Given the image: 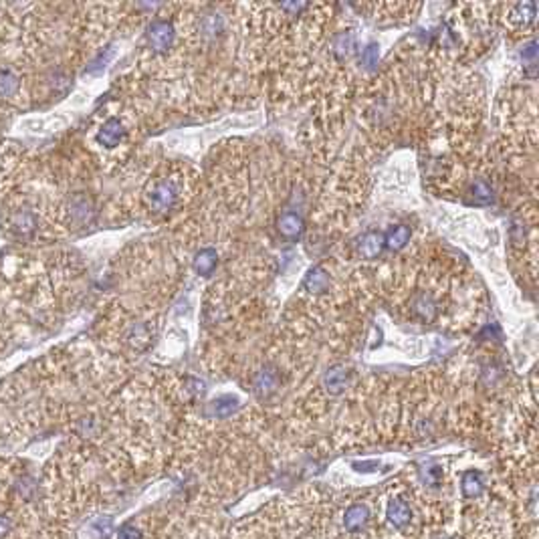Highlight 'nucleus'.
Wrapping results in <instances>:
<instances>
[{"instance_id":"nucleus-1","label":"nucleus","mask_w":539,"mask_h":539,"mask_svg":"<svg viewBox=\"0 0 539 539\" xmlns=\"http://www.w3.org/2000/svg\"><path fill=\"white\" fill-rule=\"evenodd\" d=\"M178 196H180V180H176V178H166V180L158 182L156 186L152 188L148 200H150V206H152L154 211L166 212L176 204Z\"/></svg>"},{"instance_id":"nucleus-2","label":"nucleus","mask_w":539,"mask_h":539,"mask_svg":"<svg viewBox=\"0 0 539 539\" xmlns=\"http://www.w3.org/2000/svg\"><path fill=\"white\" fill-rule=\"evenodd\" d=\"M174 26L168 21H154L148 26V43L156 53H166L174 43Z\"/></svg>"},{"instance_id":"nucleus-3","label":"nucleus","mask_w":539,"mask_h":539,"mask_svg":"<svg viewBox=\"0 0 539 539\" xmlns=\"http://www.w3.org/2000/svg\"><path fill=\"white\" fill-rule=\"evenodd\" d=\"M123 138H125V130L118 118H109L97 132V141L103 148H116Z\"/></svg>"},{"instance_id":"nucleus-4","label":"nucleus","mask_w":539,"mask_h":539,"mask_svg":"<svg viewBox=\"0 0 539 539\" xmlns=\"http://www.w3.org/2000/svg\"><path fill=\"white\" fill-rule=\"evenodd\" d=\"M8 227H10V231H12V235L15 236H21V238L33 236L35 229H37V216L28 211L17 212V214L10 216Z\"/></svg>"},{"instance_id":"nucleus-5","label":"nucleus","mask_w":539,"mask_h":539,"mask_svg":"<svg viewBox=\"0 0 539 539\" xmlns=\"http://www.w3.org/2000/svg\"><path fill=\"white\" fill-rule=\"evenodd\" d=\"M277 229L285 238H299L303 235L305 222L303 218L295 212H285L281 218L277 220Z\"/></svg>"},{"instance_id":"nucleus-6","label":"nucleus","mask_w":539,"mask_h":539,"mask_svg":"<svg viewBox=\"0 0 539 539\" xmlns=\"http://www.w3.org/2000/svg\"><path fill=\"white\" fill-rule=\"evenodd\" d=\"M326 388L329 390V394H342L346 392L348 384H350V372L346 366H335L331 368L328 374H326V380H324Z\"/></svg>"},{"instance_id":"nucleus-7","label":"nucleus","mask_w":539,"mask_h":539,"mask_svg":"<svg viewBox=\"0 0 539 539\" xmlns=\"http://www.w3.org/2000/svg\"><path fill=\"white\" fill-rule=\"evenodd\" d=\"M277 386H279V375H277V372L273 368L260 370L257 378H255V392H257L258 396H263V398L271 396L277 390Z\"/></svg>"},{"instance_id":"nucleus-8","label":"nucleus","mask_w":539,"mask_h":539,"mask_svg":"<svg viewBox=\"0 0 539 539\" xmlns=\"http://www.w3.org/2000/svg\"><path fill=\"white\" fill-rule=\"evenodd\" d=\"M328 285H329V275L326 273V269H321V267H313V269L307 271V275H305L303 279L305 291H309V293H321V291L328 289Z\"/></svg>"},{"instance_id":"nucleus-9","label":"nucleus","mask_w":539,"mask_h":539,"mask_svg":"<svg viewBox=\"0 0 539 539\" xmlns=\"http://www.w3.org/2000/svg\"><path fill=\"white\" fill-rule=\"evenodd\" d=\"M382 249H384V235L380 233H366L357 245L360 255L366 258H375L382 253Z\"/></svg>"},{"instance_id":"nucleus-10","label":"nucleus","mask_w":539,"mask_h":539,"mask_svg":"<svg viewBox=\"0 0 539 539\" xmlns=\"http://www.w3.org/2000/svg\"><path fill=\"white\" fill-rule=\"evenodd\" d=\"M216 263H218L216 251H214V249H202L200 253H196L192 267H194V271H196L198 275H204V277H206V275H212V271L216 269Z\"/></svg>"},{"instance_id":"nucleus-11","label":"nucleus","mask_w":539,"mask_h":539,"mask_svg":"<svg viewBox=\"0 0 539 539\" xmlns=\"http://www.w3.org/2000/svg\"><path fill=\"white\" fill-rule=\"evenodd\" d=\"M238 408V402L233 396H220V398L212 400L209 406V414L214 418H229L233 416Z\"/></svg>"},{"instance_id":"nucleus-12","label":"nucleus","mask_w":539,"mask_h":539,"mask_svg":"<svg viewBox=\"0 0 539 539\" xmlns=\"http://www.w3.org/2000/svg\"><path fill=\"white\" fill-rule=\"evenodd\" d=\"M408 240H410V229L404 224H398V227L390 229L388 235L384 236V247H388L390 251H400L406 247Z\"/></svg>"},{"instance_id":"nucleus-13","label":"nucleus","mask_w":539,"mask_h":539,"mask_svg":"<svg viewBox=\"0 0 539 539\" xmlns=\"http://www.w3.org/2000/svg\"><path fill=\"white\" fill-rule=\"evenodd\" d=\"M19 75L10 69L0 71V97H15L19 91Z\"/></svg>"},{"instance_id":"nucleus-14","label":"nucleus","mask_w":539,"mask_h":539,"mask_svg":"<svg viewBox=\"0 0 539 539\" xmlns=\"http://www.w3.org/2000/svg\"><path fill=\"white\" fill-rule=\"evenodd\" d=\"M469 194H470V200L475 202V204H491L493 202V188L485 182V180H477V182H472L469 188Z\"/></svg>"},{"instance_id":"nucleus-15","label":"nucleus","mask_w":539,"mask_h":539,"mask_svg":"<svg viewBox=\"0 0 539 539\" xmlns=\"http://www.w3.org/2000/svg\"><path fill=\"white\" fill-rule=\"evenodd\" d=\"M353 48H355V39H353L352 33H344V35H339V37L335 39V43H333V51H335V55L342 57V59L350 57V55L353 53Z\"/></svg>"},{"instance_id":"nucleus-16","label":"nucleus","mask_w":539,"mask_h":539,"mask_svg":"<svg viewBox=\"0 0 539 539\" xmlns=\"http://www.w3.org/2000/svg\"><path fill=\"white\" fill-rule=\"evenodd\" d=\"M414 313L421 317L422 321H432V319H434V313H436V307H434V303H432L426 295H422V297H418V299L414 301Z\"/></svg>"},{"instance_id":"nucleus-17","label":"nucleus","mask_w":539,"mask_h":539,"mask_svg":"<svg viewBox=\"0 0 539 539\" xmlns=\"http://www.w3.org/2000/svg\"><path fill=\"white\" fill-rule=\"evenodd\" d=\"M513 19H515L517 23L529 24L536 19V4H533V2L515 4V6H513Z\"/></svg>"},{"instance_id":"nucleus-18","label":"nucleus","mask_w":539,"mask_h":539,"mask_svg":"<svg viewBox=\"0 0 539 539\" xmlns=\"http://www.w3.org/2000/svg\"><path fill=\"white\" fill-rule=\"evenodd\" d=\"M118 539H143V531L134 523H125L118 531Z\"/></svg>"},{"instance_id":"nucleus-19","label":"nucleus","mask_w":539,"mask_h":539,"mask_svg":"<svg viewBox=\"0 0 539 539\" xmlns=\"http://www.w3.org/2000/svg\"><path fill=\"white\" fill-rule=\"evenodd\" d=\"M378 45H370V47L364 48V53H362V63L366 65V67H372L378 63Z\"/></svg>"},{"instance_id":"nucleus-20","label":"nucleus","mask_w":539,"mask_h":539,"mask_svg":"<svg viewBox=\"0 0 539 539\" xmlns=\"http://www.w3.org/2000/svg\"><path fill=\"white\" fill-rule=\"evenodd\" d=\"M10 533V521L6 517H0V539Z\"/></svg>"}]
</instances>
